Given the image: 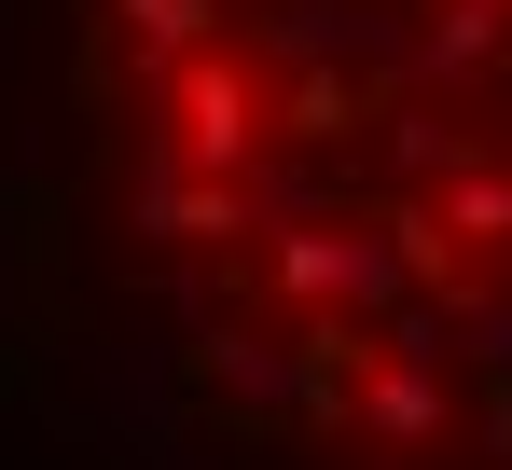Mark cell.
I'll return each instance as SVG.
<instances>
[{"label":"cell","mask_w":512,"mask_h":470,"mask_svg":"<svg viewBox=\"0 0 512 470\" xmlns=\"http://www.w3.org/2000/svg\"><path fill=\"white\" fill-rule=\"evenodd\" d=\"M512 56V14H471V0H443L416 42H402V83H471V70H499Z\"/></svg>","instance_id":"6"},{"label":"cell","mask_w":512,"mask_h":470,"mask_svg":"<svg viewBox=\"0 0 512 470\" xmlns=\"http://www.w3.org/2000/svg\"><path fill=\"white\" fill-rule=\"evenodd\" d=\"M194 374H208L222 401H291V415L319 401V360H305V346H263V332H208Z\"/></svg>","instance_id":"5"},{"label":"cell","mask_w":512,"mask_h":470,"mask_svg":"<svg viewBox=\"0 0 512 470\" xmlns=\"http://www.w3.org/2000/svg\"><path fill=\"white\" fill-rule=\"evenodd\" d=\"M153 166H180V180H250L263 166V70L250 56H180V70H153Z\"/></svg>","instance_id":"1"},{"label":"cell","mask_w":512,"mask_h":470,"mask_svg":"<svg viewBox=\"0 0 512 470\" xmlns=\"http://www.w3.org/2000/svg\"><path fill=\"white\" fill-rule=\"evenodd\" d=\"M139 235H153V249H236V235H250V194L153 166V180H139Z\"/></svg>","instance_id":"3"},{"label":"cell","mask_w":512,"mask_h":470,"mask_svg":"<svg viewBox=\"0 0 512 470\" xmlns=\"http://www.w3.org/2000/svg\"><path fill=\"white\" fill-rule=\"evenodd\" d=\"M263 125H277V139H360V125H374V97H360L346 70H291L277 97H263Z\"/></svg>","instance_id":"7"},{"label":"cell","mask_w":512,"mask_h":470,"mask_svg":"<svg viewBox=\"0 0 512 470\" xmlns=\"http://www.w3.org/2000/svg\"><path fill=\"white\" fill-rule=\"evenodd\" d=\"M471 360H485V374L512 388V291H499V305H471Z\"/></svg>","instance_id":"9"},{"label":"cell","mask_w":512,"mask_h":470,"mask_svg":"<svg viewBox=\"0 0 512 470\" xmlns=\"http://www.w3.org/2000/svg\"><path fill=\"white\" fill-rule=\"evenodd\" d=\"M346 429H360L374 457H429V443L457 429V388H443V360H402V346H374V360L346 374Z\"/></svg>","instance_id":"2"},{"label":"cell","mask_w":512,"mask_h":470,"mask_svg":"<svg viewBox=\"0 0 512 470\" xmlns=\"http://www.w3.org/2000/svg\"><path fill=\"white\" fill-rule=\"evenodd\" d=\"M471 14H512V0H471Z\"/></svg>","instance_id":"10"},{"label":"cell","mask_w":512,"mask_h":470,"mask_svg":"<svg viewBox=\"0 0 512 470\" xmlns=\"http://www.w3.org/2000/svg\"><path fill=\"white\" fill-rule=\"evenodd\" d=\"M374 166H388V180H416V208H429L457 166H485V139H471V125H443L429 97H388V111H374Z\"/></svg>","instance_id":"4"},{"label":"cell","mask_w":512,"mask_h":470,"mask_svg":"<svg viewBox=\"0 0 512 470\" xmlns=\"http://www.w3.org/2000/svg\"><path fill=\"white\" fill-rule=\"evenodd\" d=\"M111 28L139 42V70H180V56L222 42V0H111Z\"/></svg>","instance_id":"8"}]
</instances>
